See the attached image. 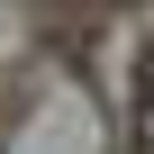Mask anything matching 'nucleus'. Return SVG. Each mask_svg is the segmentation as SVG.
<instances>
[{
    "label": "nucleus",
    "instance_id": "f257e3e1",
    "mask_svg": "<svg viewBox=\"0 0 154 154\" xmlns=\"http://www.w3.org/2000/svg\"><path fill=\"white\" fill-rule=\"evenodd\" d=\"M127 127H136V154H154V54L136 63V100H127Z\"/></svg>",
    "mask_w": 154,
    "mask_h": 154
}]
</instances>
